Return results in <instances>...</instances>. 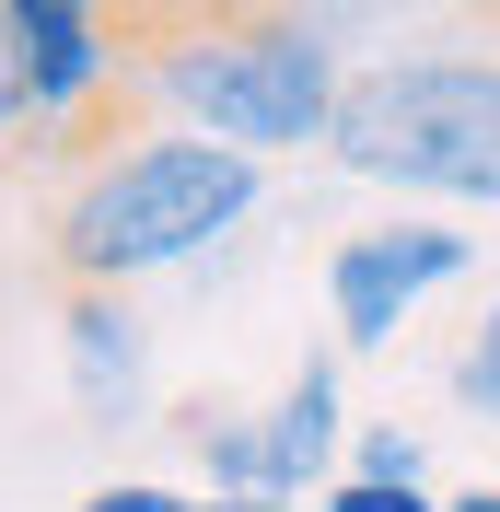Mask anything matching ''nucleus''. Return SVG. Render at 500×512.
Returning a JSON list of instances; mask_svg holds the SVG:
<instances>
[{
    "instance_id": "f257e3e1",
    "label": "nucleus",
    "mask_w": 500,
    "mask_h": 512,
    "mask_svg": "<svg viewBox=\"0 0 500 512\" xmlns=\"http://www.w3.org/2000/svg\"><path fill=\"white\" fill-rule=\"evenodd\" d=\"M256 210H268V163L256 152L152 117L140 140H117V152L82 163V187L59 198L47 256H59V280L140 291V280H163V268H198L210 245H233Z\"/></svg>"
},
{
    "instance_id": "f03ea898",
    "label": "nucleus",
    "mask_w": 500,
    "mask_h": 512,
    "mask_svg": "<svg viewBox=\"0 0 500 512\" xmlns=\"http://www.w3.org/2000/svg\"><path fill=\"white\" fill-rule=\"evenodd\" d=\"M140 94L175 128H210L233 152L280 163V152H326V117H338V35L314 12H175V24L140 35Z\"/></svg>"
},
{
    "instance_id": "7ed1b4c3",
    "label": "nucleus",
    "mask_w": 500,
    "mask_h": 512,
    "mask_svg": "<svg viewBox=\"0 0 500 512\" xmlns=\"http://www.w3.org/2000/svg\"><path fill=\"white\" fill-rule=\"evenodd\" d=\"M326 163L407 210H500V59L489 47L361 59L326 117Z\"/></svg>"
},
{
    "instance_id": "20e7f679",
    "label": "nucleus",
    "mask_w": 500,
    "mask_h": 512,
    "mask_svg": "<svg viewBox=\"0 0 500 512\" xmlns=\"http://www.w3.org/2000/svg\"><path fill=\"white\" fill-rule=\"evenodd\" d=\"M477 268V233L431 222V210H384V222L338 233L326 245V326H338V350H396L407 315L454 291Z\"/></svg>"
},
{
    "instance_id": "39448f33",
    "label": "nucleus",
    "mask_w": 500,
    "mask_h": 512,
    "mask_svg": "<svg viewBox=\"0 0 500 512\" xmlns=\"http://www.w3.org/2000/svg\"><path fill=\"white\" fill-rule=\"evenodd\" d=\"M59 373H70V408L94 419V431H140V419H152V326H140L128 291L70 280V303H59Z\"/></svg>"
},
{
    "instance_id": "423d86ee",
    "label": "nucleus",
    "mask_w": 500,
    "mask_h": 512,
    "mask_svg": "<svg viewBox=\"0 0 500 512\" xmlns=\"http://www.w3.org/2000/svg\"><path fill=\"white\" fill-rule=\"evenodd\" d=\"M12 12V35H24V70H35V105H47V128H94V105L117 94V24H105L94 0H0Z\"/></svg>"
},
{
    "instance_id": "0eeeda50",
    "label": "nucleus",
    "mask_w": 500,
    "mask_h": 512,
    "mask_svg": "<svg viewBox=\"0 0 500 512\" xmlns=\"http://www.w3.org/2000/svg\"><path fill=\"white\" fill-rule=\"evenodd\" d=\"M268 454H280V501H326L338 489V466H349V384H338V350H303V373L268 396Z\"/></svg>"
},
{
    "instance_id": "6e6552de",
    "label": "nucleus",
    "mask_w": 500,
    "mask_h": 512,
    "mask_svg": "<svg viewBox=\"0 0 500 512\" xmlns=\"http://www.w3.org/2000/svg\"><path fill=\"white\" fill-rule=\"evenodd\" d=\"M175 443H187L198 489H221V501H280V454H268V419L256 408L198 396V408H175Z\"/></svg>"
},
{
    "instance_id": "1a4fd4ad",
    "label": "nucleus",
    "mask_w": 500,
    "mask_h": 512,
    "mask_svg": "<svg viewBox=\"0 0 500 512\" xmlns=\"http://www.w3.org/2000/svg\"><path fill=\"white\" fill-rule=\"evenodd\" d=\"M442 384H454V408H466L477 431H500V291H489V315L466 326V350H454Z\"/></svg>"
},
{
    "instance_id": "9d476101",
    "label": "nucleus",
    "mask_w": 500,
    "mask_h": 512,
    "mask_svg": "<svg viewBox=\"0 0 500 512\" xmlns=\"http://www.w3.org/2000/svg\"><path fill=\"white\" fill-rule=\"evenodd\" d=\"M338 478H431V454H419V431H396V419H361Z\"/></svg>"
},
{
    "instance_id": "9b49d317",
    "label": "nucleus",
    "mask_w": 500,
    "mask_h": 512,
    "mask_svg": "<svg viewBox=\"0 0 500 512\" xmlns=\"http://www.w3.org/2000/svg\"><path fill=\"white\" fill-rule=\"evenodd\" d=\"M35 128H47V105H35V70H24V35H12V12H0V152H24Z\"/></svg>"
},
{
    "instance_id": "f8f14e48",
    "label": "nucleus",
    "mask_w": 500,
    "mask_h": 512,
    "mask_svg": "<svg viewBox=\"0 0 500 512\" xmlns=\"http://www.w3.org/2000/svg\"><path fill=\"white\" fill-rule=\"evenodd\" d=\"M314 512H442V501H431V478H338Z\"/></svg>"
},
{
    "instance_id": "ddd939ff",
    "label": "nucleus",
    "mask_w": 500,
    "mask_h": 512,
    "mask_svg": "<svg viewBox=\"0 0 500 512\" xmlns=\"http://www.w3.org/2000/svg\"><path fill=\"white\" fill-rule=\"evenodd\" d=\"M198 489H163V478H105V489H82V512H187Z\"/></svg>"
},
{
    "instance_id": "4468645a",
    "label": "nucleus",
    "mask_w": 500,
    "mask_h": 512,
    "mask_svg": "<svg viewBox=\"0 0 500 512\" xmlns=\"http://www.w3.org/2000/svg\"><path fill=\"white\" fill-rule=\"evenodd\" d=\"M187 512H291V501H221V489H198Z\"/></svg>"
},
{
    "instance_id": "2eb2a0df",
    "label": "nucleus",
    "mask_w": 500,
    "mask_h": 512,
    "mask_svg": "<svg viewBox=\"0 0 500 512\" xmlns=\"http://www.w3.org/2000/svg\"><path fill=\"white\" fill-rule=\"evenodd\" d=\"M442 512H500V489L477 478V489H454V501H442Z\"/></svg>"
}]
</instances>
